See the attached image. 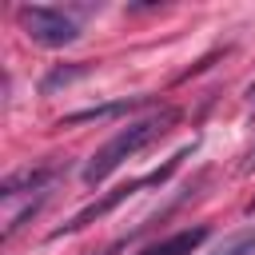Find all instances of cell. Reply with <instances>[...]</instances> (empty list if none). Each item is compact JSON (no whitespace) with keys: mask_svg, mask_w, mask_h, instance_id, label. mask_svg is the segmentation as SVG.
<instances>
[{"mask_svg":"<svg viewBox=\"0 0 255 255\" xmlns=\"http://www.w3.org/2000/svg\"><path fill=\"white\" fill-rule=\"evenodd\" d=\"M251 104H255V88H251Z\"/></svg>","mask_w":255,"mask_h":255,"instance_id":"30bf717a","label":"cell"},{"mask_svg":"<svg viewBox=\"0 0 255 255\" xmlns=\"http://www.w3.org/2000/svg\"><path fill=\"white\" fill-rule=\"evenodd\" d=\"M247 171H255V147H251V155H247Z\"/></svg>","mask_w":255,"mask_h":255,"instance_id":"9c48e42d","label":"cell"},{"mask_svg":"<svg viewBox=\"0 0 255 255\" xmlns=\"http://www.w3.org/2000/svg\"><path fill=\"white\" fill-rule=\"evenodd\" d=\"M203 239H207V227H187V231H175V235L143 247L139 255H191V251H199Z\"/></svg>","mask_w":255,"mask_h":255,"instance_id":"5b68a950","label":"cell"},{"mask_svg":"<svg viewBox=\"0 0 255 255\" xmlns=\"http://www.w3.org/2000/svg\"><path fill=\"white\" fill-rule=\"evenodd\" d=\"M251 211H255V203H251Z\"/></svg>","mask_w":255,"mask_h":255,"instance_id":"8fae6325","label":"cell"},{"mask_svg":"<svg viewBox=\"0 0 255 255\" xmlns=\"http://www.w3.org/2000/svg\"><path fill=\"white\" fill-rule=\"evenodd\" d=\"M52 179H56V167H52V163H44V167H20V171H12V175L0 183V199H16V195L40 199V195H48Z\"/></svg>","mask_w":255,"mask_h":255,"instance_id":"277c9868","label":"cell"},{"mask_svg":"<svg viewBox=\"0 0 255 255\" xmlns=\"http://www.w3.org/2000/svg\"><path fill=\"white\" fill-rule=\"evenodd\" d=\"M20 28L28 32V40L44 44V48H64L72 40H80V24L72 16H64L60 8H44V4H20L16 8Z\"/></svg>","mask_w":255,"mask_h":255,"instance_id":"3957f363","label":"cell"},{"mask_svg":"<svg viewBox=\"0 0 255 255\" xmlns=\"http://www.w3.org/2000/svg\"><path fill=\"white\" fill-rule=\"evenodd\" d=\"M215 255H255V231H239V235H231Z\"/></svg>","mask_w":255,"mask_h":255,"instance_id":"ba28073f","label":"cell"},{"mask_svg":"<svg viewBox=\"0 0 255 255\" xmlns=\"http://www.w3.org/2000/svg\"><path fill=\"white\" fill-rule=\"evenodd\" d=\"M187 151H191V147H183L179 155H171V159H167V163H163L159 171H151V175H143V179H131V183H124V187L108 191V195H104L100 203L84 207V211H80V215H72V219H68L64 227H56V231H52V239H60V235H72V231H84V227H88L92 219H104L108 211H116V207H120L124 199H131V195H135V191H143V187H159V183H163V179H167V175H171V171L179 167V159H183Z\"/></svg>","mask_w":255,"mask_h":255,"instance_id":"7a4b0ae2","label":"cell"},{"mask_svg":"<svg viewBox=\"0 0 255 255\" xmlns=\"http://www.w3.org/2000/svg\"><path fill=\"white\" fill-rule=\"evenodd\" d=\"M143 100H116V104H100V108H84V112H72V116H64L60 124H100V120H112V116H120V112H131V108H139Z\"/></svg>","mask_w":255,"mask_h":255,"instance_id":"8992f818","label":"cell"},{"mask_svg":"<svg viewBox=\"0 0 255 255\" xmlns=\"http://www.w3.org/2000/svg\"><path fill=\"white\" fill-rule=\"evenodd\" d=\"M171 120H175V112H159V116H147V120H135V124L120 128V131L84 163V183H88V187H100L112 171H120L124 159H131V155H139L147 143H155V139L167 131Z\"/></svg>","mask_w":255,"mask_h":255,"instance_id":"6da1fadb","label":"cell"},{"mask_svg":"<svg viewBox=\"0 0 255 255\" xmlns=\"http://www.w3.org/2000/svg\"><path fill=\"white\" fill-rule=\"evenodd\" d=\"M80 76H88V64H72V68H56V72H48V76H44V84H40V92L48 96V92H56V88H64V84H72V80H80Z\"/></svg>","mask_w":255,"mask_h":255,"instance_id":"52a82bcc","label":"cell"}]
</instances>
